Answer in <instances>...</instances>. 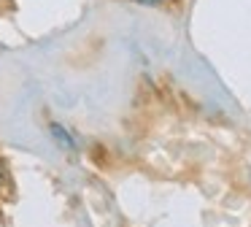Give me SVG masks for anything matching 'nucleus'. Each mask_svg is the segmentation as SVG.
I'll return each mask as SVG.
<instances>
[{
  "label": "nucleus",
  "instance_id": "nucleus-3",
  "mask_svg": "<svg viewBox=\"0 0 251 227\" xmlns=\"http://www.w3.org/2000/svg\"><path fill=\"white\" fill-rule=\"evenodd\" d=\"M3 184H6V165L0 162V189H3Z\"/></svg>",
  "mask_w": 251,
  "mask_h": 227
},
{
  "label": "nucleus",
  "instance_id": "nucleus-1",
  "mask_svg": "<svg viewBox=\"0 0 251 227\" xmlns=\"http://www.w3.org/2000/svg\"><path fill=\"white\" fill-rule=\"evenodd\" d=\"M49 130H51V138H54L57 143L62 146V149H68V151L73 149V138H71V135H68V130L62 127V124H51Z\"/></svg>",
  "mask_w": 251,
  "mask_h": 227
},
{
  "label": "nucleus",
  "instance_id": "nucleus-2",
  "mask_svg": "<svg viewBox=\"0 0 251 227\" xmlns=\"http://www.w3.org/2000/svg\"><path fill=\"white\" fill-rule=\"evenodd\" d=\"M132 3H138V5H162L165 0H132Z\"/></svg>",
  "mask_w": 251,
  "mask_h": 227
}]
</instances>
